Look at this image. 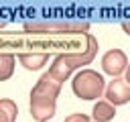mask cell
<instances>
[{
  "mask_svg": "<svg viewBox=\"0 0 130 122\" xmlns=\"http://www.w3.org/2000/svg\"><path fill=\"white\" fill-rule=\"evenodd\" d=\"M122 30H124L126 35H130V20H124V22H122Z\"/></svg>",
  "mask_w": 130,
  "mask_h": 122,
  "instance_id": "13",
  "label": "cell"
},
{
  "mask_svg": "<svg viewBox=\"0 0 130 122\" xmlns=\"http://www.w3.org/2000/svg\"><path fill=\"white\" fill-rule=\"evenodd\" d=\"M18 61L24 69L28 71H37V69H43L45 63L49 61V55H35V53H26V55H18Z\"/></svg>",
  "mask_w": 130,
  "mask_h": 122,
  "instance_id": "9",
  "label": "cell"
},
{
  "mask_svg": "<svg viewBox=\"0 0 130 122\" xmlns=\"http://www.w3.org/2000/svg\"><path fill=\"white\" fill-rule=\"evenodd\" d=\"M61 81L45 71L30 89V116L37 122H47L57 112V98L61 94Z\"/></svg>",
  "mask_w": 130,
  "mask_h": 122,
  "instance_id": "2",
  "label": "cell"
},
{
  "mask_svg": "<svg viewBox=\"0 0 130 122\" xmlns=\"http://www.w3.org/2000/svg\"><path fill=\"white\" fill-rule=\"evenodd\" d=\"M14 65H16V57L14 55H2L0 53V81H6V79L12 77Z\"/></svg>",
  "mask_w": 130,
  "mask_h": 122,
  "instance_id": "11",
  "label": "cell"
},
{
  "mask_svg": "<svg viewBox=\"0 0 130 122\" xmlns=\"http://www.w3.org/2000/svg\"><path fill=\"white\" fill-rule=\"evenodd\" d=\"M6 26V20H0V28H4Z\"/></svg>",
  "mask_w": 130,
  "mask_h": 122,
  "instance_id": "15",
  "label": "cell"
},
{
  "mask_svg": "<svg viewBox=\"0 0 130 122\" xmlns=\"http://www.w3.org/2000/svg\"><path fill=\"white\" fill-rule=\"evenodd\" d=\"M18 114L16 102H12L10 98H2L0 100V122H14Z\"/></svg>",
  "mask_w": 130,
  "mask_h": 122,
  "instance_id": "10",
  "label": "cell"
},
{
  "mask_svg": "<svg viewBox=\"0 0 130 122\" xmlns=\"http://www.w3.org/2000/svg\"><path fill=\"white\" fill-rule=\"evenodd\" d=\"M124 75H126V77H124V79H126V81H128V83H130V65H128V67H126V71H124Z\"/></svg>",
  "mask_w": 130,
  "mask_h": 122,
  "instance_id": "14",
  "label": "cell"
},
{
  "mask_svg": "<svg viewBox=\"0 0 130 122\" xmlns=\"http://www.w3.org/2000/svg\"><path fill=\"white\" fill-rule=\"evenodd\" d=\"M98 39L89 33H0V53L2 55H77L89 63L98 53Z\"/></svg>",
  "mask_w": 130,
  "mask_h": 122,
  "instance_id": "1",
  "label": "cell"
},
{
  "mask_svg": "<svg viewBox=\"0 0 130 122\" xmlns=\"http://www.w3.org/2000/svg\"><path fill=\"white\" fill-rule=\"evenodd\" d=\"M26 33H51V35H63V33H87L89 22L87 20H26L24 22Z\"/></svg>",
  "mask_w": 130,
  "mask_h": 122,
  "instance_id": "4",
  "label": "cell"
},
{
  "mask_svg": "<svg viewBox=\"0 0 130 122\" xmlns=\"http://www.w3.org/2000/svg\"><path fill=\"white\" fill-rule=\"evenodd\" d=\"M114 116H116V106H112L108 100L93 104V110H91L93 122H110Z\"/></svg>",
  "mask_w": 130,
  "mask_h": 122,
  "instance_id": "7",
  "label": "cell"
},
{
  "mask_svg": "<svg viewBox=\"0 0 130 122\" xmlns=\"http://www.w3.org/2000/svg\"><path fill=\"white\" fill-rule=\"evenodd\" d=\"M126 67H128V57H126V53L122 49H110V51L104 53V57H102V69H104V73L112 75V79L120 77L126 71Z\"/></svg>",
  "mask_w": 130,
  "mask_h": 122,
  "instance_id": "5",
  "label": "cell"
},
{
  "mask_svg": "<svg viewBox=\"0 0 130 122\" xmlns=\"http://www.w3.org/2000/svg\"><path fill=\"white\" fill-rule=\"evenodd\" d=\"M106 100L112 106H124L130 102V83L122 77H114L108 85H106Z\"/></svg>",
  "mask_w": 130,
  "mask_h": 122,
  "instance_id": "6",
  "label": "cell"
},
{
  "mask_svg": "<svg viewBox=\"0 0 130 122\" xmlns=\"http://www.w3.org/2000/svg\"><path fill=\"white\" fill-rule=\"evenodd\" d=\"M49 73L57 79V81H65L71 73H73V69L65 63V59H63V55H57L55 59H53V63H51V67H49Z\"/></svg>",
  "mask_w": 130,
  "mask_h": 122,
  "instance_id": "8",
  "label": "cell"
},
{
  "mask_svg": "<svg viewBox=\"0 0 130 122\" xmlns=\"http://www.w3.org/2000/svg\"><path fill=\"white\" fill-rule=\"evenodd\" d=\"M65 122H93V118H89L87 114H69Z\"/></svg>",
  "mask_w": 130,
  "mask_h": 122,
  "instance_id": "12",
  "label": "cell"
},
{
  "mask_svg": "<svg viewBox=\"0 0 130 122\" xmlns=\"http://www.w3.org/2000/svg\"><path fill=\"white\" fill-rule=\"evenodd\" d=\"M71 89L79 100L93 102L106 92V81L104 75L93 69H79L71 81Z\"/></svg>",
  "mask_w": 130,
  "mask_h": 122,
  "instance_id": "3",
  "label": "cell"
}]
</instances>
